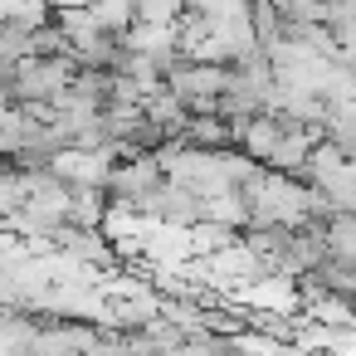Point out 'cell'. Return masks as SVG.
Returning <instances> with one entry per match:
<instances>
[{
    "label": "cell",
    "mask_w": 356,
    "mask_h": 356,
    "mask_svg": "<svg viewBox=\"0 0 356 356\" xmlns=\"http://www.w3.org/2000/svg\"><path fill=\"white\" fill-rule=\"evenodd\" d=\"M166 88L181 98L186 113H215V93L229 88V69L215 59H176L166 69Z\"/></svg>",
    "instance_id": "cell-1"
},
{
    "label": "cell",
    "mask_w": 356,
    "mask_h": 356,
    "mask_svg": "<svg viewBox=\"0 0 356 356\" xmlns=\"http://www.w3.org/2000/svg\"><path fill=\"white\" fill-rule=\"evenodd\" d=\"M166 181V166H161V156L156 152H142V156H118L113 166H108V181H103V191H108V200H142V195H152L156 186Z\"/></svg>",
    "instance_id": "cell-2"
},
{
    "label": "cell",
    "mask_w": 356,
    "mask_h": 356,
    "mask_svg": "<svg viewBox=\"0 0 356 356\" xmlns=\"http://www.w3.org/2000/svg\"><path fill=\"white\" fill-rule=\"evenodd\" d=\"M181 142L205 147V152H229V147H234V132H229V122H225L220 113H191Z\"/></svg>",
    "instance_id": "cell-3"
},
{
    "label": "cell",
    "mask_w": 356,
    "mask_h": 356,
    "mask_svg": "<svg viewBox=\"0 0 356 356\" xmlns=\"http://www.w3.org/2000/svg\"><path fill=\"white\" fill-rule=\"evenodd\" d=\"M205 220L229 225V229H244V225H249V205H244V195H239L234 186H225V191L205 195Z\"/></svg>",
    "instance_id": "cell-4"
},
{
    "label": "cell",
    "mask_w": 356,
    "mask_h": 356,
    "mask_svg": "<svg viewBox=\"0 0 356 356\" xmlns=\"http://www.w3.org/2000/svg\"><path fill=\"white\" fill-rule=\"evenodd\" d=\"M93 25L103 35H127L137 25V0H93Z\"/></svg>",
    "instance_id": "cell-5"
},
{
    "label": "cell",
    "mask_w": 356,
    "mask_h": 356,
    "mask_svg": "<svg viewBox=\"0 0 356 356\" xmlns=\"http://www.w3.org/2000/svg\"><path fill=\"white\" fill-rule=\"evenodd\" d=\"M181 10H186V0H137V20L142 25H176Z\"/></svg>",
    "instance_id": "cell-6"
}]
</instances>
